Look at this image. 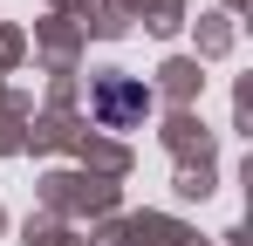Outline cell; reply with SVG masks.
I'll return each mask as SVG.
<instances>
[{
    "label": "cell",
    "mask_w": 253,
    "mask_h": 246,
    "mask_svg": "<svg viewBox=\"0 0 253 246\" xmlns=\"http://www.w3.org/2000/svg\"><path fill=\"white\" fill-rule=\"evenodd\" d=\"M151 110H158V96L144 82H130V76H103L96 82V123L103 130H137Z\"/></svg>",
    "instance_id": "6da1fadb"
}]
</instances>
